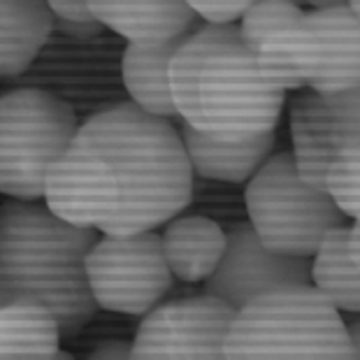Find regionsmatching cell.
<instances>
[{
	"label": "cell",
	"instance_id": "9",
	"mask_svg": "<svg viewBox=\"0 0 360 360\" xmlns=\"http://www.w3.org/2000/svg\"><path fill=\"white\" fill-rule=\"evenodd\" d=\"M235 311L210 293L158 302L137 326L130 358H224V342Z\"/></svg>",
	"mask_w": 360,
	"mask_h": 360
},
{
	"label": "cell",
	"instance_id": "1",
	"mask_svg": "<svg viewBox=\"0 0 360 360\" xmlns=\"http://www.w3.org/2000/svg\"><path fill=\"white\" fill-rule=\"evenodd\" d=\"M193 198L179 130L133 103L94 114L53 163L44 205L101 235L156 231Z\"/></svg>",
	"mask_w": 360,
	"mask_h": 360
},
{
	"label": "cell",
	"instance_id": "18",
	"mask_svg": "<svg viewBox=\"0 0 360 360\" xmlns=\"http://www.w3.org/2000/svg\"><path fill=\"white\" fill-rule=\"evenodd\" d=\"M60 328L49 309L28 300L0 304V358L49 356L60 349Z\"/></svg>",
	"mask_w": 360,
	"mask_h": 360
},
{
	"label": "cell",
	"instance_id": "14",
	"mask_svg": "<svg viewBox=\"0 0 360 360\" xmlns=\"http://www.w3.org/2000/svg\"><path fill=\"white\" fill-rule=\"evenodd\" d=\"M167 270L184 283H200L212 277L226 251V231L207 217H174L160 235Z\"/></svg>",
	"mask_w": 360,
	"mask_h": 360
},
{
	"label": "cell",
	"instance_id": "22",
	"mask_svg": "<svg viewBox=\"0 0 360 360\" xmlns=\"http://www.w3.org/2000/svg\"><path fill=\"white\" fill-rule=\"evenodd\" d=\"M254 0H186V5L205 24H237Z\"/></svg>",
	"mask_w": 360,
	"mask_h": 360
},
{
	"label": "cell",
	"instance_id": "12",
	"mask_svg": "<svg viewBox=\"0 0 360 360\" xmlns=\"http://www.w3.org/2000/svg\"><path fill=\"white\" fill-rule=\"evenodd\" d=\"M89 7L101 26L142 47L179 40L198 28L186 0H89Z\"/></svg>",
	"mask_w": 360,
	"mask_h": 360
},
{
	"label": "cell",
	"instance_id": "8",
	"mask_svg": "<svg viewBox=\"0 0 360 360\" xmlns=\"http://www.w3.org/2000/svg\"><path fill=\"white\" fill-rule=\"evenodd\" d=\"M286 42L304 89L340 94L360 86V17L347 5L304 12L286 28Z\"/></svg>",
	"mask_w": 360,
	"mask_h": 360
},
{
	"label": "cell",
	"instance_id": "28",
	"mask_svg": "<svg viewBox=\"0 0 360 360\" xmlns=\"http://www.w3.org/2000/svg\"><path fill=\"white\" fill-rule=\"evenodd\" d=\"M290 3H295V5H302V0H290ZM304 7V5H302Z\"/></svg>",
	"mask_w": 360,
	"mask_h": 360
},
{
	"label": "cell",
	"instance_id": "13",
	"mask_svg": "<svg viewBox=\"0 0 360 360\" xmlns=\"http://www.w3.org/2000/svg\"><path fill=\"white\" fill-rule=\"evenodd\" d=\"M179 137L193 177L198 174L202 179L226 184H244L274 149V130L244 140H221L181 121Z\"/></svg>",
	"mask_w": 360,
	"mask_h": 360
},
{
	"label": "cell",
	"instance_id": "17",
	"mask_svg": "<svg viewBox=\"0 0 360 360\" xmlns=\"http://www.w3.org/2000/svg\"><path fill=\"white\" fill-rule=\"evenodd\" d=\"M53 30L44 0H0V77L26 72Z\"/></svg>",
	"mask_w": 360,
	"mask_h": 360
},
{
	"label": "cell",
	"instance_id": "16",
	"mask_svg": "<svg viewBox=\"0 0 360 360\" xmlns=\"http://www.w3.org/2000/svg\"><path fill=\"white\" fill-rule=\"evenodd\" d=\"M184 37L149 47L128 44L121 58V77L130 103L160 119H179L170 91V60Z\"/></svg>",
	"mask_w": 360,
	"mask_h": 360
},
{
	"label": "cell",
	"instance_id": "7",
	"mask_svg": "<svg viewBox=\"0 0 360 360\" xmlns=\"http://www.w3.org/2000/svg\"><path fill=\"white\" fill-rule=\"evenodd\" d=\"M86 281L98 309L144 316L170 293L174 277L160 249V235H101L89 249Z\"/></svg>",
	"mask_w": 360,
	"mask_h": 360
},
{
	"label": "cell",
	"instance_id": "2",
	"mask_svg": "<svg viewBox=\"0 0 360 360\" xmlns=\"http://www.w3.org/2000/svg\"><path fill=\"white\" fill-rule=\"evenodd\" d=\"M170 91L184 124L221 140L277 130L283 110V91L260 75L237 24L191 30L170 60Z\"/></svg>",
	"mask_w": 360,
	"mask_h": 360
},
{
	"label": "cell",
	"instance_id": "20",
	"mask_svg": "<svg viewBox=\"0 0 360 360\" xmlns=\"http://www.w3.org/2000/svg\"><path fill=\"white\" fill-rule=\"evenodd\" d=\"M302 14L304 7L290 3V0H254L237 19L240 21L237 30H240L242 42L256 53V49L272 33L293 26Z\"/></svg>",
	"mask_w": 360,
	"mask_h": 360
},
{
	"label": "cell",
	"instance_id": "5",
	"mask_svg": "<svg viewBox=\"0 0 360 360\" xmlns=\"http://www.w3.org/2000/svg\"><path fill=\"white\" fill-rule=\"evenodd\" d=\"M249 224L267 249L311 258L321 240L349 219L330 195L300 179L290 151L270 154L247 179Z\"/></svg>",
	"mask_w": 360,
	"mask_h": 360
},
{
	"label": "cell",
	"instance_id": "19",
	"mask_svg": "<svg viewBox=\"0 0 360 360\" xmlns=\"http://www.w3.org/2000/svg\"><path fill=\"white\" fill-rule=\"evenodd\" d=\"M323 191L349 221L360 217V142L344 144L323 172Z\"/></svg>",
	"mask_w": 360,
	"mask_h": 360
},
{
	"label": "cell",
	"instance_id": "15",
	"mask_svg": "<svg viewBox=\"0 0 360 360\" xmlns=\"http://www.w3.org/2000/svg\"><path fill=\"white\" fill-rule=\"evenodd\" d=\"M360 228L358 221L328 233L309 258V283L342 314L360 311Z\"/></svg>",
	"mask_w": 360,
	"mask_h": 360
},
{
	"label": "cell",
	"instance_id": "24",
	"mask_svg": "<svg viewBox=\"0 0 360 360\" xmlns=\"http://www.w3.org/2000/svg\"><path fill=\"white\" fill-rule=\"evenodd\" d=\"M91 358L96 360H124V358H130V342H121V340H110L101 344L94 354H91Z\"/></svg>",
	"mask_w": 360,
	"mask_h": 360
},
{
	"label": "cell",
	"instance_id": "10",
	"mask_svg": "<svg viewBox=\"0 0 360 360\" xmlns=\"http://www.w3.org/2000/svg\"><path fill=\"white\" fill-rule=\"evenodd\" d=\"M288 117L295 170L304 184L323 191L330 158L344 144L360 142V86L340 94L304 89L290 103Z\"/></svg>",
	"mask_w": 360,
	"mask_h": 360
},
{
	"label": "cell",
	"instance_id": "27",
	"mask_svg": "<svg viewBox=\"0 0 360 360\" xmlns=\"http://www.w3.org/2000/svg\"><path fill=\"white\" fill-rule=\"evenodd\" d=\"M347 10L351 14H356V17H360V0H347Z\"/></svg>",
	"mask_w": 360,
	"mask_h": 360
},
{
	"label": "cell",
	"instance_id": "26",
	"mask_svg": "<svg viewBox=\"0 0 360 360\" xmlns=\"http://www.w3.org/2000/svg\"><path fill=\"white\" fill-rule=\"evenodd\" d=\"M302 5H309L311 10H326V7H342L347 0H302Z\"/></svg>",
	"mask_w": 360,
	"mask_h": 360
},
{
	"label": "cell",
	"instance_id": "3",
	"mask_svg": "<svg viewBox=\"0 0 360 360\" xmlns=\"http://www.w3.org/2000/svg\"><path fill=\"white\" fill-rule=\"evenodd\" d=\"M98 237L42 200L7 198L0 205V304L37 302L51 311L60 335H79L98 311L84 267Z\"/></svg>",
	"mask_w": 360,
	"mask_h": 360
},
{
	"label": "cell",
	"instance_id": "6",
	"mask_svg": "<svg viewBox=\"0 0 360 360\" xmlns=\"http://www.w3.org/2000/svg\"><path fill=\"white\" fill-rule=\"evenodd\" d=\"M77 126L72 107L47 91L17 89L0 96V195L42 200L51 167Z\"/></svg>",
	"mask_w": 360,
	"mask_h": 360
},
{
	"label": "cell",
	"instance_id": "23",
	"mask_svg": "<svg viewBox=\"0 0 360 360\" xmlns=\"http://www.w3.org/2000/svg\"><path fill=\"white\" fill-rule=\"evenodd\" d=\"M53 17L60 21H94L89 0H44Z\"/></svg>",
	"mask_w": 360,
	"mask_h": 360
},
{
	"label": "cell",
	"instance_id": "25",
	"mask_svg": "<svg viewBox=\"0 0 360 360\" xmlns=\"http://www.w3.org/2000/svg\"><path fill=\"white\" fill-rule=\"evenodd\" d=\"M347 321V319H344ZM358 321H351V323H347V335H349V342H351V351H354V358L360 356V340H358Z\"/></svg>",
	"mask_w": 360,
	"mask_h": 360
},
{
	"label": "cell",
	"instance_id": "21",
	"mask_svg": "<svg viewBox=\"0 0 360 360\" xmlns=\"http://www.w3.org/2000/svg\"><path fill=\"white\" fill-rule=\"evenodd\" d=\"M256 63L260 75L274 84L277 89L286 91H300L304 89V82L300 72L295 70V63L290 58V49L286 42V28L272 33L267 40L256 49Z\"/></svg>",
	"mask_w": 360,
	"mask_h": 360
},
{
	"label": "cell",
	"instance_id": "4",
	"mask_svg": "<svg viewBox=\"0 0 360 360\" xmlns=\"http://www.w3.org/2000/svg\"><path fill=\"white\" fill-rule=\"evenodd\" d=\"M224 358H354L347 321L311 286H281L235 311Z\"/></svg>",
	"mask_w": 360,
	"mask_h": 360
},
{
	"label": "cell",
	"instance_id": "11",
	"mask_svg": "<svg viewBox=\"0 0 360 360\" xmlns=\"http://www.w3.org/2000/svg\"><path fill=\"white\" fill-rule=\"evenodd\" d=\"M202 283L205 293L240 309L267 290L309 283V258L267 249L249 221H242L226 233L224 258Z\"/></svg>",
	"mask_w": 360,
	"mask_h": 360
}]
</instances>
